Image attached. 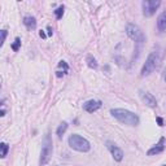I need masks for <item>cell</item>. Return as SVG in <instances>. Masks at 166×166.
Masks as SVG:
<instances>
[{
  "instance_id": "cell-20",
  "label": "cell",
  "mask_w": 166,
  "mask_h": 166,
  "mask_svg": "<svg viewBox=\"0 0 166 166\" xmlns=\"http://www.w3.org/2000/svg\"><path fill=\"white\" fill-rule=\"evenodd\" d=\"M157 123H158V126H164V121H162V118L157 117Z\"/></svg>"
},
{
  "instance_id": "cell-19",
  "label": "cell",
  "mask_w": 166,
  "mask_h": 166,
  "mask_svg": "<svg viewBox=\"0 0 166 166\" xmlns=\"http://www.w3.org/2000/svg\"><path fill=\"white\" fill-rule=\"evenodd\" d=\"M58 66H60V68H64L66 71L69 70V66H68V64H66L65 61H60V62H58Z\"/></svg>"
},
{
  "instance_id": "cell-21",
  "label": "cell",
  "mask_w": 166,
  "mask_h": 166,
  "mask_svg": "<svg viewBox=\"0 0 166 166\" xmlns=\"http://www.w3.org/2000/svg\"><path fill=\"white\" fill-rule=\"evenodd\" d=\"M39 35H40V38H47V35H46V32H44L43 30H40V31H39Z\"/></svg>"
},
{
  "instance_id": "cell-24",
  "label": "cell",
  "mask_w": 166,
  "mask_h": 166,
  "mask_svg": "<svg viewBox=\"0 0 166 166\" xmlns=\"http://www.w3.org/2000/svg\"><path fill=\"white\" fill-rule=\"evenodd\" d=\"M164 166H166V165H164Z\"/></svg>"
},
{
  "instance_id": "cell-10",
  "label": "cell",
  "mask_w": 166,
  "mask_h": 166,
  "mask_svg": "<svg viewBox=\"0 0 166 166\" xmlns=\"http://www.w3.org/2000/svg\"><path fill=\"white\" fill-rule=\"evenodd\" d=\"M164 149H165V138H161L160 141H158V144H156L153 148L149 149V151L147 152V154L148 156H156V154L162 153Z\"/></svg>"
},
{
  "instance_id": "cell-1",
  "label": "cell",
  "mask_w": 166,
  "mask_h": 166,
  "mask_svg": "<svg viewBox=\"0 0 166 166\" xmlns=\"http://www.w3.org/2000/svg\"><path fill=\"white\" fill-rule=\"evenodd\" d=\"M110 114L123 125H129V126L139 125V117H138L135 113H132L127 109H119V108L118 109H112L110 110Z\"/></svg>"
},
{
  "instance_id": "cell-14",
  "label": "cell",
  "mask_w": 166,
  "mask_h": 166,
  "mask_svg": "<svg viewBox=\"0 0 166 166\" xmlns=\"http://www.w3.org/2000/svg\"><path fill=\"white\" fill-rule=\"evenodd\" d=\"M87 65L90 66L91 69H96V68H97V62H96V60L93 58L92 56H87Z\"/></svg>"
},
{
  "instance_id": "cell-3",
  "label": "cell",
  "mask_w": 166,
  "mask_h": 166,
  "mask_svg": "<svg viewBox=\"0 0 166 166\" xmlns=\"http://www.w3.org/2000/svg\"><path fill=\"white\" fill-rule=\"evenodd\" d=\"M69 145L71 149L74 151H78V152H83L86 153L91 149V145H90V141L87 139H85L83 136L78 135V134H73L69 136Z\"/></svg>"
},
{
  "instance_id": "cell-2",
  "label": "cell",
  "mask_w": 166,
  "mask_h": 166,
  "mask_svg": "<svg viewBox=\"0 0 166 166\" xmlns=\"http://www.w3.org/2000/svg\"><path fill=\"white\" fill-rule=\"evenodd\" d=\"M160 62H161V55H160L158 51H153L151 52V55L148 56L145 64L143 65V69H141V75H149L151 73H153L158 66Z\"/></svg>"
},
{
  "instance_id": "cell-11",
  "label": "cell",
  "mask_w": 166,
  "mask_h": 166,
  "mask_svg": "<svg viewBox=\"0 0 166 166\" xmlns=\"http://www.w3.org/2000/svg\"><path fill=\"white\" fill-rule=\"evenodd\" d=\"M157 29L161 32L166 31V10H164V12L158 16V18H157Z\"/></svg>"
},
{
  "instance_id": "cell-23",
  "label": "cell",
  "mask_w": 166,
  "mask_h": 166,
  "mask_svg": "<svg viewBox=\"0 0 166 166\" xmlns=\"http://www.w3.org/2000/svg\"><path fill=\"white\" fill-rule=\"evenodd\" d=\"M164 79H165V82H166V70H165V73H164Z\"/></svg>"
},
{
  "instance_id": "cell-5",
  "label": "cell",
  "mask_w": 166,
  "mask_h": 166,
  "mask_svg": "<svg viewBox=\"0 0 166 166\" xmlns=\"http://www.w3.org/2000/svg\"><path fill=\"white\" fill-rule=\"evenodd\" d=\"M126 34H127V36H129L131 40H134V42H138V43L145 42V35L143 34V31L140 30V27L134 25V24H127Z\"/></svg>"
},
{
  "instance_id": "cell-15",
  "label": "cell",
  "mask_w": 166,
  "mask_h": 166,
  "mask_svg": "<svg viewBox=\"0 0 166 166\" xmlns=\"http://www.w3.org/2000/svg\"><path fill=\"white\" fill-rule=\"evenodd\" d=\"M0 149H2V153H0V156L4 158L5 156H7L8 151H9V145L7 144V143H2V144H0Z\"/></svg>"
},
{
  "instance_id": "cell-22",
  "label": "cell",
  "mask_w": 166,
  "mask_h": 166,
  "mask_svg": "<svg viewBox=\"0 0 166 166\" xmlns=\"http://www.w3.org/2000/svg\"><path fill=\"white\" fill-rule=\"evenodd\" d=\"M53 31H52V27H48V36H52Z\"/></svg>"
},
{
  "instance_id": "cell-17",
  "label": "cell",
  "mask_w": 166,
  "mask_h": 166,
  "mask_svg": "<svg viewBox=\"0 0 166 166\" xmlns=\"http://www.w3.org/2000/svg\"><path fill=\"white\" fill-rule=\"evenodd\" d=\"M20 47H21V39H20V38H16L14 43L12 44V49H13L14 52H17L18 49H20Z\"/></svg>"
},
{
  "instance_id": "cell-9",
  "label": "cell",
  "mask_w": 166,
  "mask_h": 166,
  "mask_svg": "<svg viewBox=\"0 0 166 166\" xmlns=\"http://www.w3.org/2000/svg\"><path fill=\"white\" fill-rule=\"evenodd\" d=\"M101 105H103V103L100 100H88L87 103L83 104V109L88 113H93V112H96L97 109H100Z\"/></svg>"
},
{
  "instance_id": "cell-4",
  "label": "cell",
  "mask_w": 166,
  "mask_h": 166,
  "mask_svg": "<svg viewBox=\"0 0 166 166\" xmlns=\"http://www.w3.org/2000/svg\"><path fill=\"white\" fill-rule=\"evenodd\" d=\"M52 139L49 134H47L44 136V140H43V145H42V152H40V160H39V165L44 166L49 162V160L52 157Z\"/></svg>"
},
{
  "instance_id": "cell-8",
  "label": "cell",
  "mask_w": 166,
  "mask_h": 166,
  "mask_svg": "<svg viewBox=\"0 0 166 166\" xmlns=\"http://www.w3.org/2000/svg\"><path fill=\"white\" fill-rule=\"evenodd\" d=\"M139 95H140V99L143 100V103L147 104L148 107H151V108L157 107V101H156V99H154V96L152 95V93L145 92V91H140Z\"/></svg>"
},
{
  "instance_id": "cell-18",
  "label": "cell",
  "mask_w": 166,
  "mask_h": 166,
  "mask_svg": "<svg viewBox=\"0 0 166 166\" xmlns=\"http://www.w3.org/2000/svg\"><path fill=\"white\" fill-rule=\"evenodd\" d=\"M5 38H7V30H2V42H0V46H3L4 44Z\"/></svg>"
},
{
  "instance_id": "cell-16",
  "label": "cell",
  "mask_w": 166,
  "mask_h": 166,
  "mask_svg": "<svg viewBox=\"0 0 166 166\" xmlns=\"http://www.w3.org/2000/svg\"><path fill=\"white\" fill-rule=\"evenodd\" d=\"M64 5H61V7H58L56 10H55V14H56V18L60 20V18H62V14H64Z\"/></svg>"
},
{
  "instance_id": "cell-6",
  "label": "cell",
  "mask_w": 166,
  "mask_h": 166,
  "mask_svg": "<svg viewBox=\"0 0 166 166\" xmlns=\"http://www.w3.org/2000/svg\"><path fill=\"white\" fill-rule=\"evenodd\" d=\"M161 5V2L160 0H144L141 3V7H143V14L145 17H151L156 13V10L158 9V7Z\"/></svg>"
},
{
  "instance_id": "cell-7",
  "label": "cell",
  "mask_w": 166,
  "mask_h": 166,
  "mask_svg": "<svg viewBox=\"0 0 166 166\" xmlns=\"http://www.w3.org/2000/svg\"><path fill=\"white\" fill-rule=\"evenodd\" d=\"M107 144V148L109 149V152L112 153V156H113V158L115 160V161H122V158H123V152H122V149H121L119 147H117L114 144V143H112V141H107L105 143Z\"/></svg>"
},
{
  "instance_id": "cell-12",
  "label": "cell",
  "mask_w": 166,
  "mask_h": 166,
  "mask_svg": "<svg viewBox=\"0 0 166 166\" xmlns=\"http://www.w3.org/2000/svg\"><path fill=\"white\" fill-rule=\"evenodd\" d=\"M24 25L30 30H34L36 27V20L34 17H25L24 18Z\"/></svg>"
},
{
  "instance_id": "cell-13",
  "label": "cell",
  "mask_w": 166,
  "mask_h": 166,
  "mask_svg": "<svg viewBox=\"0 0 166 166\" xmlns=\"http://www.w3.org/2000/svg\"><path fill=\"white\" fill-rule=\"evenodd\" d=\"M66 130H68V123H66V122H62L61 125L57 127V131H56L57 136H58V138H61V136L65 134V131H66Z\"/></svg>"
}]
</instances>
